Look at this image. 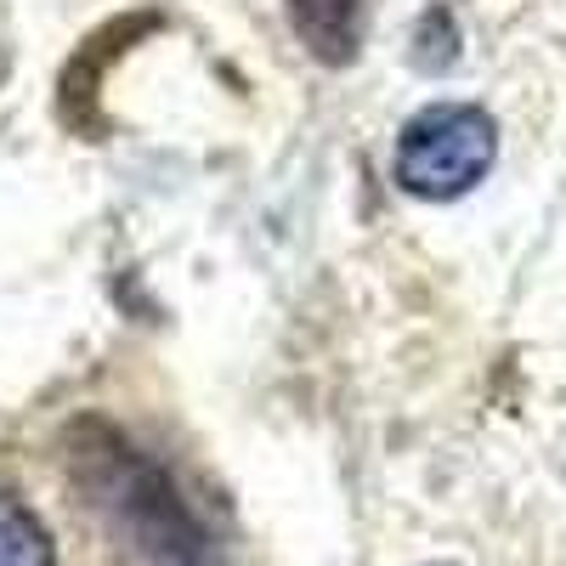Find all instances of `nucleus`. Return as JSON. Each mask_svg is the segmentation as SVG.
<instances>
[{"instance_id":"obj_1","label":"nucleus","mask_w":566,"mask_h":566,"mask_svg":"<svg viewBox=\"0 0 566 566\" xmlns=\"http://www.w3.org/2000/svg\"><path fill=\"white\" fill-rule=\"evenodd\" d=\"M63 453H69L74 488L108 522L130 566H221L216 538L187 510L181 488L165 476V464H154L108 419H80L63 437Z\"/></svg>"},{"instance_id":"obj_2","label":"nucleus","mask_w":566,"mask_h":566,"mask_svg":"<svg viewBox=\"0 0 566 566\" xmlns=\"http://www.w3.org/2000/svg\"><path fill=\"white\" fill-rule=\"evenodd\" d=\"M499 159V125L470 103H437L402 125L397 142V187L413 199H464Z\"/></svg>"},{"instance_id":"obj_3","label":"nucleus","mask_w":566,"mask_h":566,"mask_svg":"<svg viewBox=\"0 0 566 566\" xmlns=\"http://www.w3.org/2000/svg\"><path fill=\"white\" fill-rule=\"evenodd\" d=\"M357 12L363 0H290V18L301 40L312 45V57L323 63H346L357 45Z\"/></svg>"},{"instance_id":"obj_4","label":"nucleus","mask_w":566,"mask_h":566,"mask_svg":"<svg viewBox=\"0 0 566 566\" xmlns=\"http://www.w3.org/2000/svg\"><path fill=\"white\" fill-rule=\"evenodd\" d=\"M0 566H57L45 522L7 488H0Z\"/></svg>"}]
</instances>
